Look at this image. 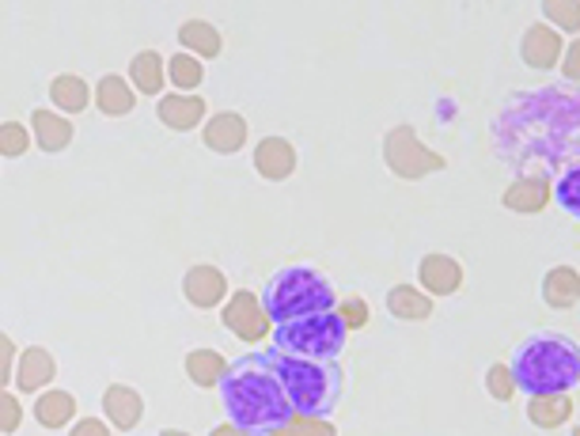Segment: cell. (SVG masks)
Segmentation results:
<instances>
[{"label":"cell","mask_w":580,"mask_h":436,"mask_svg":"<svg viewBox=\"0 0 580 436\" xmlns=\"http://www.w3.org/2000/svg\"><path fill=\"white\" fill-rule=\"evenodd\" d=\"M497 145L516 137V160H539L558 164L573 160L577 153V95L569 87H535V92H520L505 102L497 125Z\"/></svg>","instance_id":"obj_1"},{"label":"cell","mask_w":580,"mask_h":436,"mask_svg":"<svg viewBox=\"0 0 580 436\" xmlns=\"http://www.w3.org/2000/svg\"><path fill=\"white\" fill-rule=\"evenodd\" d=\"M217 395L228 425H235L247 436H269L297 417L289 399H285L281 384L269 376V368L262 364L258 353H243L235 361H228L225 376L217 384Z\"/></svg>","instance_id":"obj_2"},{"label":"cell","mask_w":580,"mask_h":436,"mask_svg":"<svg viewBox=\"0 0 580 436\" xmlns=\"http://www.w3.org/2000/svg\"><path fill=\"white\" fill-rule=\"evenodd\" d=\"M512 372L516 391L528 399L535 395H573L580 384V349L561 330H535L512 349Z\"/></svg>","instance_id":"obj_3"},{"label":"cell","mask_w":580,"mask_h":436,"mask_svg":"<svg viewBox=\"0 0 580 436\" xmlns=\"http://www.w3.org/2000/svg\"><path fill=\"white\" fill-rule=\"evenodd\" d=\"M262 364L269 376L281 384L297 417H330L346 395V372L338 361H307V356H289L277 349H262Z\"/></svg>","instance_id":"obj_4"},{"label":"cell","mask_w":580,"mask_h":436,"mask_svg":"<svg viewBox=\"0 0 580 436\" xmlns=\"http://www.w3.org/2000/svg\"><path fill=\"white\" fill-rule=\"evenodd\" d=\"M258 300H262V312L269 315V323H289V319H300V315L334 312L338 292H334L330 277L323 269L292 262V266H281L266 277Z\"/></svg>","instance_id":"obj_5"},{"label":"cell","mask_w":580,"mask_h":436,"mask_svg":"<svg viewBox=\"0 0 580 436\" xmlns=\"http://www.w3.org/2000/svg\"><path fill=\"white\" fill-rule=\"evenodd\" d=\"M269 349L289 356H307V361H338L346 353L349 330L341 327L338 312H319V315H300L289 323H274L269 330Z\"/></svg>","instance_id":"obj_6"},{"label":"cell","mask_w":580,"mask_h":436,"mask_svg":"<svg viewBox=\"0 0 580 436\" xmlns=\"http://www.w3.org/2000/svg\"><path fill=\"white\" fill-rule=\"evenodd\" d=\"M384 164L391 174H399V179H425V174H440L448 168V160H444L440 153H433L428 145H421V137L414 133V125H395V130H387L384 137Z\"/></svg>","instance_id":"obj_7"},{"label":"cell","mask_w":580,"mask_h":436,"mask_svg":"<svg viewBox=\"0 0 580 436\" xmlns=\"http://www.w3.org/2000/svg\"><path fill=\"white\" fill-rule=\"evenodd\" d=\"M220 323H225L228 330H232L240 342H266L269 330H274V323H269V315L262 312V300L258 292L251 289H235L228 292V300L220 304Z\"/></svg>","instance_id":"obj_8"},{"label":"cell","mask_w":580,"mask_h":436,"mask_svg":"<svg viewBox=\"0 0 580 436\" xmlns=\"http://www.w3.org/2000/svg\"><path fill=\"white\" fill-rule=\"evenodd\" d=\"M228 277L220 266H209V262H202V266H190L186 274H182V296H186L190 307H197V312H213V307H220L228 300Z\"/></svg>","instance_id":"obj_9"},{"label":"cell","mask_w":580,"mask_h":436,"mask_svg":"<svg viewBox=\"0 0 580 436\" xmlns=\"http://www.w3.org/2000/svg\"><path fill=\"white\" fill-rule=\"evenodd\" d=\"M467 281V269L459 258L444 255V251H433V255H425L418 262V289L425 292V296H456L459 289H463Z\"/></svg>","instance_id":"obj_10"},{"label":"cell","mask_w":580,"mask_h":436,"mask_svg":"<svg viewBox=\"0 0 580 436\" xmlns=\"http://www.w3.org/2000/svg\"><path fill=\"white\" fill-rule=\"evenodd\" d=\"M251 125L240 110H217L213 118H205L202 125V145L217 156H235L247 148Z\"/></svg>","instance_id":"obj_11"},{"label":"cell","mask_w":580,"mask_h":436,"mask_svg":"<svg viewBox=\"0 0 580 436\" xmlns=\"http://www.w3.org/2000/svg\"><path fill=\"white\" fill-rule=\"evenodd\" d=\"M53 379H58V361L46 346H27L15 356L12 384L20 395H43L46 387H53Z\"/></svg>","instance_id":"obj_12"},{"label":"cell","mask_w":580,"mask_h":436,"mask_svg":"<svg viewBox=\"0 0 580 436\" xmlns=\"http://www.w3.org/2000/svg\"><path fill=\"white\" fill-rule=\"evenodd\" d=\"M156 118H160L164 130L190 133V130H197V125H205V118H209V102H205L202 95L167 92L156 99Z\"/></svg>","instance_id":"obj_13"},{"label":"cell","mask_w":580,"mask_h":436,"mask_svg":"<svg viewBox=\"0 0 580 436\" xmlns=\"http://www.w3.org/2000/svg\"><path fill=\"white\" fill-rule=\"evenodd\" d=\"M102 422L118 433H133L145 422V399H141L137 387L130 384H110L102 391Z\"/></svg>","instance_id":"obj_14"},{"label":"cell","mask_w":580,"mask_h":436,"mask_svg":"<svg viewBox=\"0 0 580 436\" xmlns=\"http://www.w3.org/2000/svg\"><path fill=\"white\" fill-rule=\"evenodd\" d=\"M561 50H566V38H561L554 27H546V23H531V27L520 35V61L528 69H539V73L558 65Z\"/></svg>","instance_id":"obj_15"},{"label":"cell","mask_w":580,"mask_h":436,"mask_svg":"<svg viewBox=\"0 0 580 436\" xmlns=\"http://www.w3.org/2000/svg\"><path fill=\"white\" fill-rule=\"evenodd\" d=\"M251 164L266 182H285V179H292L300 156H297V148H292L289 137H262L251 153Z\"/></svg>","instance_id":"obj_16"},{"label":"cell","mask_w":580,"mask_h":436,"mask_svg":"<svg viewBox=\"0 0 580 436\" xmlns=\"http://www.w3.org/2000/svg\"><path fill=\"white\" fill-rule=\"evenodd\" d=\"M73 137H76L73 118L58 114L53 107H38L35 114H31V141H35L43 153H50V156L65 153V148L73 145Z\"/></svg>","instance_id":"obj_17"},{"label":"cell","mask_w":580,"mask_h":436,"mask_svg":"<svg viewBox=\"0 0 580 436\" xmlns=\"http://www.w3.org/2000/svg\"><path fill=\"white\" fill-rule=\"evenodd\" d=\"M508 213H520V217H535L551 205V179L546 174H520L505 186L500 194Z\"/></svg>","instance_id":"obj_18"},{"label":"cell","mask_w":580,"mask_h":436,"mask_svg":"<svg viewBox=\"0 0 580 436\" xmlns=\"http://www.w3.org/2000/svg\"><path fill=\"white\" fill-rule=\"evenodd\" d=\"M125 81H130V87H133L137 95L160 99L164 87H167V58H164L160 50H141V53H133Z\"/></svg>","instance_id":"obj_19"},{"label":"cell","mask_w":580,"mask_h":436,"mask_svg":"<svg viewBox=\"0 0 580 436\" xmlns=\"http://www.w3.org/2000/svg\"><path fill=\"white\" fill-rule=\"evenodd\" d=\"M95 107L107 118H125L137 110V92H133L122 73H102L95 81Z\"/></svg>","instance_id":"obj_20"},{"label":"cell","mask_w":580,"mask_h":436,"mask_svg":"<svg viewBox=\"0 0 580 436\" xmlns=\"http://www.w3.org/2000/svg\"><path fill=\"white\" fill-rule=\"evenodd\" d=\"M76 395L73 391H61V387H46L43 395L35 399V422L50 433H61L65 425L76 422Z\"/></svg>","instance_id":"obj_21"},{"label":"cell","mask_w":580,"mask_h":436,"mask_svg":"<svg viewBox=\"0 0 580 436\" xmlns=\"http://www.w3.org/2000/svg\"><path fill=\"white\" fill-rule=\"evenodd\" d=\"M573 395H535V399H528L523 414L535 429H561V425L573 422Z\"/></svg>","instance_id":"obj_22"},{"label":"cell","mask_w":580,"mask_h":436,"mask_svg":"<svg viewBox=\"0 0 580 436\" xmlns=\"http://www.w3.org/2000/svg\"><path fill=\"white\" fill-rule=\"evenodd\" d=\"M50 102L58 114L73 118V114H84L87 107H92V84L84 81V76L76 73H61L50 81Z\"/></svg>","instance_id":"obj_23"},{"label":"cell","mask_w":580,"mask_h":436,"mask_svg":"<svg viewBox=\"0 0 580 436\" xmlns=\"http://www.w3.org/2000/svg\"><path fill=\"white\" fill-rule=\"evenodd\" d=\"M182 368H186V379L194 387H202V391H217V384H220V376H225L228 361L217 353V349L197 346V349H190V353L182 356Z\"/></svg>","instance_id":"obj_24"},{"label":"cell","mask_w":580,"mask_h":436,"mask_svg":"<svg viewBox=\"0 0 580 436\" xmlns=\"http://www.w3.org/2000/svg\"><path fill=\"white\" fill-rule=\"evenodd\" d=\"M580 300V274L573 266H554L543 277V304L554 312H569Z\"/></svg>","instance_id":"obj_25"},{"label":"cell","mask_w":580,"mask_h":436,"mask_svg":"<svg viewBox=\"0 0 580 436\" xmlns=\"http://www.w3.org/2000/svg\"><path fill=\"white\" fill-rule=\"evenodd\" d=\"M179 43H182V53H190L197 61L220 58V50H225V35L209 20H186L179 27Z\"/></svg>","instance_id":"obj_26"},{"label":"cell","mask_w":580,"mask_h":436,"mask_svg":"<svg viewBox=\"0 0 580 436\" xmlns=\"http://www.w3.org/2000/svg\"><path fill=\"white\" fill-rule=\"evenodd\" d=\"M387 312L402 323H425L433 315V296H425L418 284H391L387 289Z\"/></svg>","instance_id":"obj_27"},{"label":"cell","mask_w":580,"mask_h":436,"mask_svg":"<svg viewBox=\"0 0 580 436\" xmlns=\"http://www.w3.org/2000/svg\"><path fill=\"white\" fill-rule=\"evenodd\" d=\"M202 81H205V69L197 58H190V53H182V50L167 58V84H174L179 95H197Z\"/></svg>","instance_id":"obj_28"},{"label":"cell","mask_w":580,"mask_h":436,"mask_svg":"<svg viewBox=\"0 0 580 436\" xmlns=\"http://www.w3.org/2000/svg\"><path fill=\"white\" fill-rule=\"evenodd\" d=\"M577 186H580V171H577V164H569V168L558 174V182H551V202L558 205V209L566 213V217H580Z\"/></svg>","instance_id":"obj_29"},{"label":"cell","mask_w":580,"mask_h":436,"mask_svg":"<svg viewBox=\"0 0 580 436\" xmlns=\"http://www.w3.org/2000/svg\"><path fill=\"white\" fill-rule=\"evenodd\" d=\"M31 125L23 122H0V156L4 160H23L31 153Z\"/></svg>","instance_id":"obj_30"},{"label":"cell","mask_w":580,"mask_h":436,"mask_svg":"<svg viewBox=\"0 0 580 436\" xmlns=\"http://www.w3.org/2000/svg\"><path fill=\"white\" fill-rule=\"evenodd\" d=\"M334 312H338V319L346 330H364L372 319V307L364 296H341L338 304H334Z\"/></svg>","instance_id":"obj_31"},{"label":"cell","mask_w":580,"mask_h":436,"mask_svg":"<svg viewBox=\"0 0 580 436\" xmlns=\"http://www.w3.org/2000/svg\"><path fill=\"white\" fill-rule=\"evenodd\" d=\"M486 391H490V399H497V402H512L516 399V384H512V372H508V364H490V368H486Z\"/></svg>","instance_id":"obj_32"},{"label":"cell","mask_w":580,"mask_h":436,"mask_svg":"<svg viewBox=\"0 0 580 436\" xmlns=\"http://www.w3.org/2000/svg\"><path fill=\"white\" fill-rule=\"evenodd\" d=\"M543 15H546V27H566V31H580V4L577 0H566V4H543Z\"/></svg>","instance_id":"obj_33"},{"label":"cell","mask_w":580,"mask_h":436,"mask_svg":"<svg viewBox=\"0 0 580 436\" xmlns=\"http://www.w3.org/2000/svg\"><path fill=\"white\" fill-rule=\"evenodd\" d=\"M23 425V402L8 387H0V436H12Z\"/></svg>","instance_id":"obj_34"},{"label":"cell","mask_w":580,"mask_h":436,"mask_svg":"<svg viewBox=\"0 0 580 436\" xmlns=\"http://www.w3.org/2000/svg\"><path fill=\"white\" fill-rule=\"evenodd\" d=\"M289 433L292 436H338L330 417H292Z\"/></svg>","instance_id":"obj_35"},{"label":"cell","mask_w":580,"mask_h":436,"mask_svg":"<svg viewBox=\"0 0 580 436\" xmlns=\"http://www.w3.org/2000/svg\"><path fill=\"white\" fill-rule=\"evenodd\" d=\"M15 356H20V353H15V342L4 335V330H0V387H8V384H12Z\"/></svg>","instance_id":"obj_36"},{"label":"cell","mask_w":580,"mask_h":436,"mask_svg":"<svg viewBox=\"0 0 580 436\" xmlns=\"http://www.w3.org/2000/svg\"><path fill=\"white\" fill-rule=\"evenodd\" d=\"M69 436H114L102 417H76L73 425H69Z\"/></svg>","instance_id":"obj_37"},{"label":"cell","mask_w":580,"mask_h":436,"mask_svg":"<svg viewBox=\"0 0 580 436\" xmlns=\"http://www.w3.org/2000/svg\"><path fill=\"white\" fill-rule=\"evenodd\" d=\"M561 73H566V81H580V43H566V50H561Z\"/></svg>","instance_id":"obj_38"},{"label":"cell","mask_w":580,"mask_h":436,"mask_svg":"<svg viewBox=\"0 0 580 436\" xmlns=\"http://www.w3.org/2000/svg\"><path fill=\"white\" fill-rule=\"evenodd\" d=\"M209 436H247V433H240V429H235V425H228V422H225V425H217V429H213Z\"/></svg>","instance_id":"obj_39"},{"label":"cell","mask_w":580,"mask_h":436,"mask_svg":"<svg viewBox=\"0 0 580 436\" xmlns=\"http://www.w3.org/2000/svg\"><path fill=\"white\" fill-rule=\"evenodd\" d=\"M160 436H190L186 429H160Z\"/></svg>","instance_id":"obj_40"},{"label":"cell","mask_w":580,"mask_h":436,"mask_svg":"<svg viewBox=\"0 0 580 436\" xmlns=\"http://www.w3.org/2000/svg\"><path fill=\"white\" fill-rule=\"evenodd\" d=\"M269 436H292V433H289V425H285V429H274Z\"/></svg>","instance_id":"obj_41"}]
</instances>
